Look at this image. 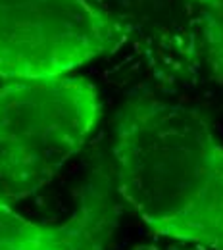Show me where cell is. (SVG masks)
I'll return each instance as SVG.
<instances>
[{"label": "cell", "mask_w": 223, "mask_h": 250, "mask_svg": "<svg viewBox=\"0 0 223 250\" xmlns=\"http://www.w3.org/2000/svg\"><path fill=\"white\" fill-rule=\"evenodd\" d=\"M112 156L122 198L150 231L223 250V143L196 110L162 98L129 102Z\"/></svg>", "instance_id": "1"}, {"label": "cell", "mask_w": 223, "mask_h": 250, "mask_svg": "<svg viewBox=\"0 0 223 250\" xmlns=\"http://www.w3.org/2000/svg\"><path fill=\"white\" fill-rule=\"evenodd\" d=\"M167 243H162V245H141V247H135L131 250H204L198 249V247H191V245H183V243H175V241H169L165 239Z\"/></svg>", "instance_id": "7"}, {"label": "cell", "mask_w": 223, "mask_h": 250, "mask_svg": "<svg viewBox=\"0 0 223 250\" xmlns=\"http://www.w3.org/2000/svg\"><path fill=\"white\" fill-rule=\"evenodd\" d=\"M162 79H187L204 65L198 0H87ZM122 44V46H123Z\"/></svg>", "instance_id": "4"}, {"label": "cell", "mask_w": 223, "mask_h": 250, "mask_svg": "<svg viewBox=\"0 0 223 250\" xmlns=\"http://www.w3.org/2000/svg\"><path fill=\"white\" fill-rule=\"evenodd\" d=\"M0 250H65V247L50 229L0 200Z\"/></svg>", "instance_id": "5"}, {"label": "cell", "mask_w": 223, "mask_h": 250, "mask_svg": "<svg viewBox=\"0 0 223 250\" xmlns=\"http://www.w3.org/2000/svg\"><path fill=\"white\" fill-rule=\"evenodd\" d=\"M202 21L204 65L223 85V0H198Z\"/></svg>", "instance_id": "6"}, {"label": "cell", "mask_w": 223, "mask_h": 250, "mask_svg": "<svg viewBox=\"0 0 223 250\" xmlns=\"http://www.w3.org/2000/svg\"><path fill=\"white\" fill-rule=\"evenodd\" d=\"M100 96L75 75L6 81L0 87V190L23 198L48 185L98 125Z\"/></svg>", "instance_id": "2"}, {"label": "cell", "mask_w": 223, "mask_h": 250, "mask_svg": "<svg viewBox=\"0 0 223 250\" xmlns=\"http://www.w3.org/2000/svg\"><path fill=\"white\" fill-rule=\"evenodd\" d=\"M123 44L87 0H0V77L67 75Z\"/></svg>", "instance_id": "3"}]
</instances>
